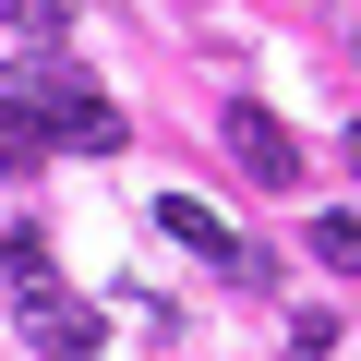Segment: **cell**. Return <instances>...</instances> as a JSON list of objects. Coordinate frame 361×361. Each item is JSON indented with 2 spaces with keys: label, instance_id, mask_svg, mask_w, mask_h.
Masks as SVG:
<instances>
[{
  "label": "cell",
  "instance_id": "obj_5",
  "mask_svg": "<svg viewBox=\"0 0 361 361\" xmlns=\"http://www.w3.org/2000/svg\"><path fill=\"white\" fill-rule=\"evenodd\" d=\"M49 145H61V133H49V109H37L25 85H0V169H37Z\"/></svg>",
  "mask_w": 361,
  "mask_h": 361
},
{
  "label": "cell",
  "instance_id": "obj_6",
  "mask_svg": "<svg viewBox=\"0 0 361 361\" xmlns=\"http://www.w3.org/2000/svg\"><path fill=\"white\" fill-rule=\"evenodd\" d=\"M73 13H85V0H0V25H13V37H37V49H49Z\"/></svg>",
  "mask_w": 361,
  "mask_h": 361
},
{
  "label": "cell",
  "instance_id": "obj_2",
  "mask_svg": "<svg viewBox=\"0 0 361 361\" xmlns=\"http://www.w3.org/2000/svg\"><path fill=\"white\" fill-rule=\"evenodd\" d=\"M229 157H241V180H253V193H289V180H301V133L277 121V109H229Z\"/></svg>",
  "mask_w": 361,
  "mask_h": 361
},
{
  "label": "cell",
  "instance_id": "obj_9",
  "mask_svg": "<svg viewBox=\"0 0 361 361\" xmlns=\"http://www.w3.org/2000/svg\"><path fill=\"white\" fill-rule=\"evenodd\" d=\"M349 169H361V133H349Z\"/></svg>",
  "mask_w": 361,
  "mask_h": 361
},
{
  "label": "cell",
  "instance_id": "obj_3",
  "mask_svg": "<svg viewBox=\"0 0 361 361\" xmlns=\"http://www.w3.org/2000/svg\"><path fill=\"white\" fill-rule=\"evenodd\" d=\"M13 313H25V337H37L49 361H85V349H97V301H73L61 277H37V289H13Z\"/></svg>",
  "mask_w": 361,
  "mask_h": 361
},
{
  "label": "cell",
  "instance_id": "obj_8",
  "mask_svg": "<svg viewBox=\"0 0 361 361\" xmlns=\"http://www.w3.org/2000/svg\"><path fill=\"white\" fill-rule=\"evenodd\" d=\"M313 253L325 265H361V217H313Z\"/></svg>",
  "mask_w": 361,
  "mask_h": 361
},
{
  "label": "cell",
  "instance_id": "obj_4",
  "mask_svg": "<svg viewBox=\"0 0 361 361\" xmlns=\"http://www.w3.org/2000/svg\"><path fill=\"white\" fill-rule=\"evenodd\" d=\"M157 229H169L180 253H205V265H229V277H277V265H265L253 241H229V229H217V205H193V193H157Z\"/></svg>",
  "mask_w": 361,
  "mask_h": 361
},
{
  "label": "cell",
  "instance_id": "obj_1",
  "mask_svg": "<svg viewBox=\"0 0 361 361\" xmlns=\"http://www.w3.org/2000/svg\"><path fill=\"white\" fill-rule=\"evenodd\" d=\"M13 85H25V97H37V109H49V133H61V145H73V157H121V145H133V121H121V109H109V97H97V85H73V73H61V61H49V49H37V61H25V73H13Z\"/></svg>",
  "mask_w": 361,
  "mask_h": 361
},
{
  "label": "cell",
  "instance_id": "obj_7",
  "mask_svg": "<svg viewBox=\"0 0 361 361\" xmlns=\"http://www.w3.org/2000/svg\"><path fill=\"white\" fill-rule=\"evenodd\" d=\"M37 277H61V265H49L37 229H13V241H0V289H37Z\"/></svg>",
  "mask_w": 361,
  "mask_h": 361
}]
</instances>
